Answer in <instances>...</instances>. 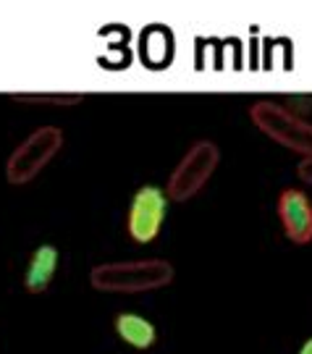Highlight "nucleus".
Returning <instances> with one entry per match:
<instances>
[{
  "mask_svg": "<svg viewBox=\"0 0 312 354\" xmlns=\"http://www.w3.org/2000/svg\"><path fill=\"white\" fill-rule=\"evenodd\" d=\"M174 276L176 270L168 260L147 257V260H118V263L95 266L89 270V283L102 294H142L168 286Z\"/></svg>",
  "mask_w": 312,
  "mask_h": 354,
  "instance_id": "obj_1",
  "label": "nucleus"
},
{
  "mask_svg": "<svg viewBox=\"0 0 312 354\" xmlns=\"http://www.w3.org/2000/svg\"><path fill=\"white\" fill-rule=\"evenodd\" d=\"M252 124L265 137L278 142L281 147L297 152L300 158H312V121L288 111L284 102L257 100L250 105Z\"/></svg>",
  "mask_w": 312,
  "mask_h": 354,
  "instance_id": "obj_2",
  "label": "nucleus"
},
{
  "mask_svg": "<svg viewBox=\"0 0 312 354\" xmlns=\"http://www.w3.org/2000/svg\"><path fill=\"white\" fill-rule=\"evenodd\" d=\"M63 131L58 127H39L19 142L6 160V178L13 187H24L51 165V160L61 152Z\"/></svg>",
  "mask_w": 312,
  "mask_h": 354,
  "instance_id": "obj_3",
  "label": "nucleus"
},
{
  "mask_svg": "<svg viewBox=\"0 0 312 354\" xmlns=\"http://www.w3.org/2000/svg\"><path fill=\"white\" fill-rule=\"evenodd\" d=\"M218 163H221V150H218L215 142L210 140L194 142L184 152V158L178 160V165L171 171L168 184L163 187L168 203H189L192 197H197L205 189V184L212 178Z\"/></svg>",
  "mask_w": 312,
  "mask_h": 354,
  "instance_id": "obj_4",
  "label": "nucleus"
},
{
  "mask_svg": "<svg viewBox=\"0 0 312 354\" xmlns=\"http://www.w3.org/2000/svg\"><path fill=\"white\" fill-rule=\"evenodd\" d=\"M168 213V197L163 187L155 184H145L134 192L131 205H129V213H126V231L131 241L137 244H150L158 239Z\"/></svg>",
  "mask_w": 312,
  "mask_h": 354,
  "instance_id": "obj_5",
  "label": "nucleus"
},
{
  "mask_svg": "<svg viewBox=\"0 0 312 354\" xmlns=\"http://www.w3.org/2000/svg\"><path fill=\"white\" fill-rule=\"evenodd\" d=\"M278 218L288 241L307 244L312 241V200L300 187H288L278 197Z\"/></svg>",
  "mask_w": 312,
  "mask_h": 354,
  "instance_id": "obj_6",
  "label": "nucleus"
},
{
  "mask_svg": "<svg viewBox=\"0 0 312 354\" xmlns=\"http://www.w3.org/2000/svg\"><path fill=\"white\" fill-rule=\"evenodd\" d=\"M61 263V252L55 244H39L37 250L32 252L29 263L24 270V289L29 294H45L51 289L53 279H55V270Z\"/></svg>",
  "mask_w": 312,
  "mask_h": 354,
  "instance_id": "obj_7",
  "label": "nucleus"
},
{
  "mask_svg": "<svg viewBox=\"0 0 312 354\" xmlns=\"http://www.w3.org/2000/svg\"><path fill=\"white\" fill-rule=\"evenodd\" d=\"M116 333L124 344H129L131 349H150L152 344L158 342V328L155 323L147 317L137 315V313H118L116 315Z\"/></svg>",
  "mask_w": 312,
  "mask_h": 354,
  "instance_id": "obj_8",
  "label": "nucleus"
},
{
  "mask_svg": "<svg viewBox=\"0 0 312 354\" xmlns=\"http://www.w3.org/2000/svg\"><path fill=\"white\" fill-rule=\"evenodd\" d=\"M13 100L19 102H37V105H76L84 102L87 95L84 92H13Z\"/></svg>",
  "mask_w": 312,
  "mask_h": 354,
  "instance_id": "obj_9",
  "label": "nucleus"
},
{
  "mask_svg": "<svg viewBox=\"0 0 312 354\" xmlns=\"http://www.w3.org/2000/svg\"><path fill=\"white\" fill-rule=\"evenodd\" d=\"M297 176H300L302 184L312 187V158H302L300 165H297Z\"/></svg>",
  "mask_w": 312,
  "mask_h": 354,
  "instance_id": "obj_10",
  "label": "nucleus"
},
{
  "mask_svg": "<svg viewBox=\"0 0 312 354\" xmlns=\"http://www.w3.org/2000/svg\"><path fill=\"white\" fill-rule=\"evenodd\" d=\"M300 354H312V339H307V342L302 344V349H300Z\"/></svg>",
  "mask_w": 312,
  "mask_h": 354,
  "instance_id": "obj_11",
  "label": "nucleus"
}]
</instances>
